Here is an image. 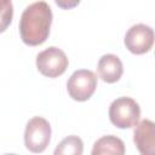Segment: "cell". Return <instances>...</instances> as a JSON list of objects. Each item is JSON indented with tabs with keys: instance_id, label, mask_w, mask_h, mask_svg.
Returning <instances> with one entry per match:
<instances>
[{
	"instance_id": "cell-1",
	"label": "cell",
	"mask_w": 155,
	"mask_h": 155,
	"mask_svg": "<svg viewBox=\"0 0 155 155\" xmlns=\"http://www.w3.org/2000/svg\"><path fill=\"white\" fill-rule=\"evenodd\" d=\"M52 23V11L47 2L36 1L29 5L19 19V34L25 45L38 46L46 41Z\"/></svg>"
},
{
	"instance_id": "cell-2",
	"label": "cell",
	"mask_w": 155,
	"mask_h": 155,
	"mask_svg": "<svg viewBox=\"0 0 155 155\" xmlns=\"http://www.w3.org/2000/svg\"><path fill=\"white\" fill-rule=\"evenodd\" d=\"M140 108L130 97H120L111 102L109 107V119L117 128H130L138 124Z\"/></svg>"
},
{
	"instance_id": "cell-3",
	"label": "cell",
	"mask_w": 155,
	"mask_h": 155,
	"mask_svg": "<svg viewBox=\"0 0 155 155\" xmlns=\"http://www.w3.org/2000/svg\"><path fill=\"white\" fill-rule=\"evenodd\" d=\"M51 139V126L41 116L30 119L24 131V144L31 153H42Z\"/></svg>"
},
{
	"instance_id": "cell-4",
	"label": "cell",
	"mask_w": 155,
	"mask_h": 155,
	"mask_svg": "<svg viewBox=\"0 0 155 155\" xmlns=\"http://www.w3.org/2000/svg\"><path fill=\"white\" fill-rule=\"evenodd\" d=\"M97 87V76L93 71L80 69L71 74L67 82L69 96L78 102H85L92 97Z\"/></svg>"
},
{
	"instance_id": "cell-5",
	"label": "cell",
	"mask_w": 155,
	"mask_h": 155,
	"mask_svg": "<svg viewBox=\"0 0 155 155\" xmlns=\"http://www.w3.org/2000/svg\"><path fill=\"white\" fill-rule=\"evenodd\" d=\"M68 58L65 53L54 46L41 51L36 56L38 70L47 78H57L62 75L68 68Z\"/></svg>"
},
{
	"instance_id": "cell-6",
	"label": "cell",
	"mask_w": 155,
	"mask_h": 155,
	"mask_svg": "<svg viewBox=\"0 0 155 155\" xmlns=\"http://www.w3.org/2000/svg\"><path fill=\"white\" fill-rule=\"evenodd\" d=\"M155 41L154 30L143 23L132 25L125 35L126 48L134 54H143L153 47Z\"/></svg>"
},
{
	"instance_id": "cell-7",
	"label": "cell",
	"mask_w": 155,
	"mask_h": 155,
	"mask_svg": "<svg viewBox=\"0 0 155 155\" xmlns=\"http://www.w3.org/2000/svg\"><path fill=\"white\" fill-rule=\"evenodd\" d=\"M133 142L142 155H155V122L139 121L133 131Z\"/></svg>"
},
{
	"instance_id": "cell-8",
	"label": "cell",
	"mask_w": 155,
	"mask_h": 155,
	"mask_svg": "<svg viewBox=\"0 0 155 155\" xmlns=\"http://www.w3.org/2000/svg\"><path fill=\"white\" fill-rule=\"evenodd\" d=\"M97 70L99 78L108 84H114L120 80L124 73L122 62L115 54L108 53L99 58L97 64Z\"/></svg>"
},
{
	"instance_id": "cell-9",
	"label": "cell",
	"mask_w": 155,
	"mask_h": 155,
	"mask_svg": "<svg viewBox=\"0 0 155 155\" xmlns=\"http://www.w3.org/2000/svg\"><path fill=\"white\" fill-rule=\"evenodd\" d=\"M125 144L115 136H104L99 138L92 149V155H124Z\"/></svg>"
},
{
	"instance_id": "cell-10",
	"label": "cell",
	"mask_w": 155,
	"mask_h": 155,
	"mask_svg": "<svg viewBox=\"0 0 155 155\" xmlns=\"http://www.w3.org/2000/svg\"><path fill=\"white\" fill-rule=\"evenodd\" d=\"M84 151V143L78 136H69L64 138L54 149V155H81Z\"/></svg>"
},
{
	"instance_id": "cell-11",
	"label": "cell",
	"mask_w": 155,
	"mask_h": 155,
	"mask_svg": "<svg viewBox=\"0 0 155 155\" xmlns=\"http://www.w3.org/2000/svg\"><path fill=\"white\" fill-rule=\"evenodd\" d=\"M12 21L11 0H1V31H4Z\"/></svg>"
},
{
	"instance_id": "cell-12",
	"label": "cell",
	"mask_w": 155,
	"mask_h": 155,
	"mask_svg": "<svg viewBox=\"0 0 155 155\" xmlns=\"http://www.w3.org/2000/svg\"><path fill=\"white\" fill-rule=\"evenodd\" d=\"M54 2H56L61 8L70 10V8H74L75 6H78L79 2H80V0H54Z\"/></svg>"
}]
</instances>
